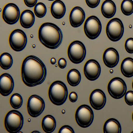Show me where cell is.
<instances>
[{
	"instance_id": "obj_1",
	"label": "cell",
	"mask_w": 133,
	"mask_h": 133,
	"mask_svg": "<svg viewBox=\"0 0 133 133\" xmlns=\"http://www.w3.org/2000/svg\"><path fill=\"white\" fill-rule=\"evenodd\" d=\"M47 70L45 65L39 58L29 56L23 61L21 67V75L24 84L33 87L42 84L45 80Z\"/></svg>"
},
{
	"instance_id": "obj_2",
	"label": "cell",
	"mask_w": 133,
	"mask_h": 133,
	"mask_svg": "<svg viewBox=\"0 0 133 133\" xmlns=\"http://www.w3.org/2000/svg\"><path fill=\"white\" fill-rule=\"evenodd\" d=\"M38 38L44 46L50 49H56L62 43L63 35L61 29L56 25L46 22L39 27Z\"/></svg>"
},
{
	"instance_id": "obj_3",
	"label": "cell",
	"mask_w": 133,
	"mask_h": 133,
	"mask_svg": "<svg viewBox=\"0 0 133 133\" xmlns=\"http://www.w3.org/2000/svg\"><path fill=\"white\" fill-rule=\"evenodd\" d=\"M68 89L66 85L61 81L54 82L49 89V97L54 105L60 106L65 103L68 97Z\"/></svg>"
},
{
	"instance_id": "obj_4",
	"label": "cell",
	"mask_w": 133,
	"mask_h": 133,
	"mask_svg": "<svg viewBox=\"0 0 133 133\" xmlns=\"http://www.w3.org/2000/svg\"><path fill=\"white\" fill-rule=\"evenodd\" d=\"M24 123L22 114L16 110L9 111L4 118V127L10 133H18L22 129Z\"/></svg>"
},
{
	"instance_id": "obj_5",
	"label": "cell",
	"mask_w": 133,
	"mask_h": 133,
	"mask_svg": "<svg viewBox=\"0 0 133 133\" xmlns=\"http://www.w3.org/2000/svg\"><path fill=\"white\" fill-rule=\"evenodd\" d=\"M75 118L78 126L82 128H87L91 125L94 120L93 110L88 105H81L76 110Z\"/></svg>"
},
{
	"instance_id": "obj_6",
	"label": "cell",
	"mask_w": 133,
	"mask_h": 133,
	"mask_svg": "<svg viewBox=\"0 0 133 133\" xmlns=\"http://www.w3.org/2000/svg\"><path fill=\"white\" fill-rule=\"evenodd\" d=\"M86 55V48L81 41H74L69 45L68 49V56L73 63H81L84 60Z\"/></svg>"
},
{
	"instance_id": "obj_7",
	"label": "cell",
	"mask_w": 133,
	"mask_h": 133,
	"mask_svg": "<svg viewBox=\"0 0 133 133\" xmlns=\"http://www.w3.org/2000/svg\"><path fill=\"white\" fill-rule=\"evenodd\" d=\"M106 32L108 38L112 42H117L120 40L124 32L122 21L117 18L110 20L107 25Z\"/></svg>"
},
{
	"instance_id": "obj_8",
	"label": "cell",
	"mask_w": 133,
	"mask_h": 133,
	"mask_svg": "<svg viewBox=\"0 0 133 133\" xmlns=\"http://www.w3.org/2000/svg\"><path fill=\"white\" fill-rule=\"evenodd\" d=\"M84 31L89 39H96L100 35L102 32V25L101 21L95 16H90L85 22Z\"/></svg>"
},
{
	"instance_id": "obj_9",
	"label": "cell",
	"mask_w": 133,
	"mask_h": 133,
	"mask_svg": "<svg viewBox=\"0 0 133 133\" xmlns=\"http://www.w3.org/2000/svg\"><path fill=\"white\" fill-rule=\"evenodd\" d=\"M107 90L112 98L119 99L124 96L127 92V84L122 78L118 77H114L109 82Z\"/></svg>"
},
{
	"instance_id": "obj_10",
	"label": "cell",
	"mask_w": 133,
	"mask_h": 133,
	"mask_svg": "<svg viewBox=\"0 0 133 133\" xmlns=\"http://www.w3.org/2000/svg\"><path fill=\"white\" fill-rule=\"evenodd\" d=\"M9 44L11 49L16 52H21L24 49L28 42L25 32L20 29L14 30L10 35Z\"/></svg>"
},
{
	"instance_id": "obj_11",
	"label": "cell",
	"mask_w": 133,
	"mask_h": 133,
	"mask_svg": "<svg viewBox=\"0 0 133 133\" xmlns=\"http://www.w3.org/2000/svg\"><path fill=\"white\" fill-rule=\"evenodd\" d=\"M44 99L36 95H32L29 98L27 109L29 114L32 117H37L43 112L45 109Z\"/></svg>"
},
{
	"instance_id": "obj_12",
	"label": "cell",
	"mask_w": 133,
	"mask_h": 133,
	"mask_svg": "<svg viewBox=\"0 0 133 133\" xmlns=\"http://www.w3.org/2000/svg\"><path fill=\"white\" fill-rule=\"evenodd\" d=\"M21 17L19 8L15 4L10 3L5 5L2 12L4 21L8 24L14 25L19 21Z\"/></svg>"
},
{
	"instance_id": "obj_13",
	"label": "cell",
	"mask_w": 133,
	"mask_h": 133,
	"mask_svg": "<svg viewBox=\"0 0 133 133\" xmlns=\"http://www.w3.org/2000/svg\"><path fill=\"white\" fill-rule=\"evenodd\" d=\"M84 72L85 77L88 80L94 81L98 79L101 74V66L96 60H89L84 66Z\"/></svg>"
},
{
	"instance_id": "obj_14",
	"label": "cell",
	"mask_w": 133,
	"mask_h": 133,
	"mask_svg": "<svg viewBox=\"0 0 133 133\" xmlns=\"http://www.w3.org/2000/svg\"><path fill=\"white\" fill-rule=\"evenodd\" d=\"M107 98L105 92L100 89L93 90L90 94L89 102L92 107L96 110L104 108L106 103Z\"/></svg>"
},
{
	"instance_id": "obj_15",
	"label": "cell",
	"mask_w": 133,
	"mask_h": 133,
	"mask_svg": "<svg viewBox=\"0 0 133 133\" xmlns=\"http://www.w3.org/2000/svg\"><path fill=\"white\" fill-rule=\"evenodd\" d=\"M14 81L12 76L8 73H4L0 77V93L7 96L10 95L14 88Z\"/></svg>"
},
{
	"instance_id": "obj_16",
	"label": "cell",
	"mask_w": 133,
	"mask_h": 133,
	"mask_svg": "<svg viewBox=\"0 0 133 133\" xmlns=\"http://www.w3.org/2000/svg\"><path fill=\"white\" fill-rule=\"evenodd\" d=\"M103 59L105 65L109 68L116 67L119 61V55L117 50L112 47L107 49L103 56Z\"/></svg>"
},
{
	"instance_id": "obj_17",
	"label": "cell",
	"mask_w": 133,
	"mask_h": 133,
	"mask_svg": "<svg viewBox=\"0 0 133 133\" xmlns=\"http://www.w3.org/2000/svg\"><path fill=\"white\" fill-rule=\"evenodd\" d=\"M85 18V13L81 7L74 8L71 11L69 17L71 25L74 28L80 27L84 23Z\"/></svg>"
},
{
	"instance_id": "obj_18",
	"label": "cell",
	"mask_w": 133,
	"mask_h": 133,
	"mask_svg": "<svg viewBox=\"0 0 133 133\" xmlns=\"http://www.w3.org/2000/svg\"><path fill=\"white\" fill-rule=\"evenodd\" d=\"M50 11L55 18L61 19L64 17L66 12V6L61 0H56L51 4Z\"/></svg>"
},
{
	"instance_id": "obj_19",
	"label": "cell",
	"mask_w": 133,
	"mask_h": 133,
	"mask_svg": "<svg viewBox=\"0 0 133 133\" xmlns=\"http://www.w3.org/2000/svg\"><path fill=\"white\" fill-rule=\"evenodd\" d=\"M35 22V14L32 11L25 10L21 15L20 24L24 28H30L34 25Z\"/></svg>"
},
{
	"instance_id": "obj_20",
	"label": "cell",
	"mask_w": 133,
	"mask_h": 133,
	"mask_svg": "<svg viewBox=\"0 0 133 133\" xmlns=\"http://www.w3.org/2000/svg\"><path fill=\"white\" fill-rule=\"evenodd\" d=\"M101 12L103 17L107 18H112L116 12V6L112 0H105L101 6Z\"/></svg>"
},
{
	"instance_id": "obj_21",
	"label": "cell",
	"mask_w": 133,
	"mask_h": 133,
	"mask_svg": "<svg viewBox=\"0 0 133 133\" xmlns=\"http://www.w3.org/2000/svg\"><path fill=\"white\" fill-rule=\"evenodd\" d=\"M104 133H121V127L120 122L116 119L110 118L106 121L103 128Z\"/></svg>"
},
{
	"instance_id": "obj_22",
	"label": "cell",
	"mask_w": 133,
	"mask_h": 133,
	"mask_svg": "<svg viewBox=\"0 0 133 133\" xmlns=\"http://www.w3.org/2000/svg\"><path fill=\"white\" fill-rule=\"evenodd\" d=\"M42 127L43 130L45 133H52L56 127V119L52 115H46L42 120Z\"/></svg>"
},
{
	"instance_id": "obj_23",
	"label": "cell",
	"mask_w": 133,
	"mask_h": 133,
	"mask_svg": "<svg viewBox=\"0 0 133 133\" xmlns=\"http://www.w3.org/2000/svg\"><path fill=\"white\" fill-rule=\"evenodd\" d=\"M121 71L122 74L127 78L133 76V59L128 57L122 61L121 65Z\"/></svg>"
},
{
	"instance_id": "obj_24",
	"label": "cell",
	"mask_w": 133,
	"mask_h": 133,
	"mask_svg": "<svg viewBox=\"0 0 133 133\" xmlns=\"http://www.w3.org/2000/svg\"><path fill=\"white\" fill-rule=\"evenodd\" d=\"M67 80L68 84L72 87L79 84L81 80V75L78 70L72 69L70 70L67 75Z\"/></svg>"
},
{
	"instance_id": "obj_25",
	"label": "cell",
	"mask_w": 133,
	"mask_h": 133,
	"mask_svg": "<svg viewBox=\"0 0 133 133\" xmlns=\"http://www.w3.org/2000/svg\"><path fill=\"white\" fill-rule=\"evenodd\" d=\"M0 61L1 67L3 70H9L13 65V57L8 53L4 52L1 54L0 57Z\"/></svg>"
},
{
	"instance_id": "obj_26",
	"label": "cell",
	"mask_w": 133,
	"mask_h": 133,
	"mask_svg": "<svg viewBox=\"0 0 133 133\" xmlns=\"http://www.w3.org/2000/svg\"><path fill=\"white\" fill-rule=\"evenodd\" d=\"M122 13L126 16H130L133 13V1L132 0H123L121 5Z\"/></svg>"
},
{
	"instance_id": "obj_27",
	"label": "cell",
	"mask_w": 133,
	"mask_h": 133,
	"mask_svg": "<svg viewBox=\"0 0 133 133\" xmlns=\"http://www.w3.org/2000/svg\"><path fill=\"white\" fill-rule=\"evenodd\" d=\"M23 102L22 96L18 93H14L10 99V104L14 109H18L21 108Z\"/></svg>"
},
{
	"instance_id": "obj_28",
	"label": "cell",
	"mask_w": 133,
	"mask_h": 133,
	"mask_svg": "<svg viewBox=\"0 0 133 133\" xmlns=\"http://www.w3.org/2000/svg\"><path fill=\"white\" fill-rule=\"evenodd\" d=\"M35 14L37 17L42 18L45 16L47 9L45 4L42 3H38L35 6L34 9Z\"/></svg>"
},
{
	"instance_id": "obj_29",
	"label": "cell",
	"mask_w": 133,
	"mask_h": 133,
	"mask_svg": "<svg viewBox=\"0 0 133 133\" xmlns=\"http://www.w3.org/2000/svg\"><path fill=\"white\" fill-rule=\"evenodd\" d=\"M125 50L128 53L133 54V38L127 39L124 44Z\"/></svg>"
},
{
	"instance_id": "obj_30",
	"label": "cell",
	"mask_w": 133,
	"mask_h": 133,
	"mask_svg": "<svg viewBox=\"0 0 133 133\" xmlns=\"http://www.w3.org/2000/svg\"><path fill=\"white\" fill-rule=\"evenodd\" d=\"M124 100L128 105H133V91H129L127 92L124 95Z\"/></svg>"
},
{
	"instance_id": "obj_31",
	"label": "cell",
	"mask_w": 133,
	"mask_h": 133,
	"mask_svg": "<svg viewBox=\"0 0 133 133\" xmlns=\"http://www.w3.org/2000/svg\"><path fill=\"white\" fill-rule=\"evenodd\" d=\"M59 133H75L74 129L70 126L65 125L62 126L59 130Z\"/></svg>"
},
{
	"instance_id": "obj_32",
	"label": "cell",
	"mask_w": 133,
	"mask_h": 133,
	"mask_svg": "<svg viewBox=\"0 0 133 133\" xmlns=\"http://www.w3.org/2000/svg\"><path fill=\"white\" fill-rule=\"evenodd\" d=\"M86 4L91 8L97 7L100 3V0H85Z\"/></svg>"
},
{
	"instance_id": "obj_33",
	"label": "cell",
	"mask_w": 133,
	"mask_h": 133,
	"mask_svg": "<svg viewBox=\"0 0 133 133\" xmlns=\"http://www.w3.org/2000/svg\"><path fill=\"white\" fill-rule=\"evenodd\" d=\"M25 5L28 7L32 8L37 4L38 0H24Z\"/></svg>"
},
{
	"instance_id": "obj_34",
	"label": "cell",
	"mask_w": 133,
	"mask_h": 133,
	"mask_svg": "<svg viewBox=\"0 0 133 133\" xmlns=\"http://www.w3.org/2000/svg\"><path fill=\"white\" fill-rule=\"evenodd\" d=\"M78 98L77 94L75 92H72L69 95V100L72 103H75L77 100Z\"/></svg>"
},
{
	"instance_id": "obj_35",
	"label": "cell",
	"mask_w": 133,
	"mask_h": 133,
	"mask_svg": "<svg viewBox=\"0 0 133 133\" xmlns=\"http://www.w3.org/2000/svg\"><path fill=\"white\" fill-rule=\"evenodd\" d=\"M58 66L61 69H64L66 66L67 62L64 58H61L58 60Z\"/></svg>"
},
{
	"instance_id": "obj_36",
	"label": "cell",
	"mask_w": 133,
	"mask_h": 133,
	"mask_svg": "<svg viewBox=\"0 0 133 133\" xmlns=\"http://www.w3.org/2000/svg\"><path fill=\"white\" fill-rule=\"evenodd\" d=\"M56 63V60L55 58L53 57V58H51V60H50V63L51 64L54 65Z\"/></svg>"
},
{
	"instance_id": "obj_37",
	"label": "cell",
	"mask_w": 133,
	"mask_h": 133,
	"mask_svg": "<svg viewBox=\"0 0 133 133\" xmlns=\"http://www.w3.org/2000/svg\"><path fill=\"white\" fill-rule=\"evenodd\" d=\"M132 120H133V113H132Z\"/></svg>"
},
{
	"instance_id": "obj_38",
	"label": "cell",
	"mask_w": 133,
	"mask_h": 133,
	"mask_svg": "<svg viewBox=\"0 0 133 133\" xmlns=\"http://www.w3.org/2000/svg\"><path fill=\"white\" fill-rule=\"evenodd\" d=\"M48 1H54V0H48Z\"/></svg>"
},
{
	"instance_id": "obj_39",
	"label": "cell",
	"mask_w": 133,
	"mask_h": 133,
	"mask_svg": "<svg viewBox=\"0 0 133 133\" xmlns=\"http://www.w3.org/2000/svg\"><path fill=\"white\" fill-rule=\"evenodd\" d=\"M132 88H133V82H132Z\"/></svg>"
},
{
	"instance_id": "obj_40",
	"label": "cell",
	"mask_w": 133,
	"mask_h": 133,
	"mask_svg": "<svg viewBox=\"0 0 133 133\" xmlns=\"http://www.w3.org/2000/svg\"><path fill=\"white\" fill-rule=\"evenodd\" d=\"M131 133H133V131H132V132H131Z\"/></svg>"
}]
</instances>
